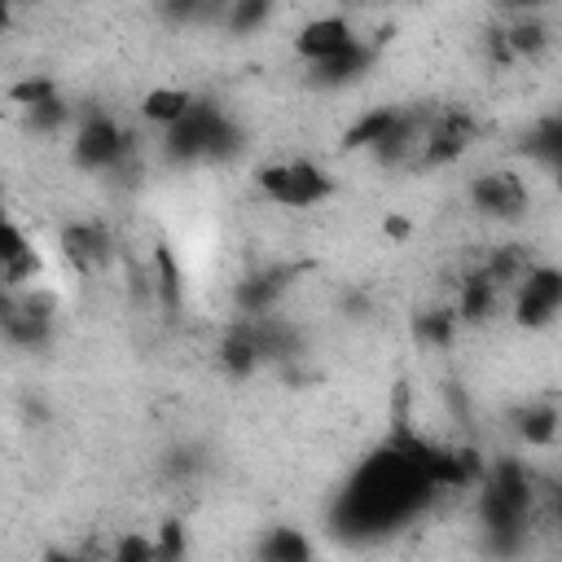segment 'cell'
Instances as JSON below:
<instances>
[{
	"instance_id": "6",
	"label": "cell",
	"mask_w": 562,
	"mask_h": 562,
	"mask_svg": "<svg viewBox=\"0 0 562 562\" xmlns=\"http://www.w3.org/2000/svg\"><path fill=\"white\" fill-rule=\"evenodd\" d=\"M509 312L522 329L553 325L562 312V272L553 263H531L509 290Z\"/></svg>"
},
{
	"instance_id": "2",
	"label": "cell",
	"mask_w": 562,
	"mask_h": 562,
	"mask_svg": "<svg viewBox=\"0 0 562 562\" xmlns=\"http://www.w3.org/2000/svg\"><path fill=\"white\" fill-rule=\"evenodd\" d=\"M531 505H536V487L531 474L518 461H496L492 470H483V492H479V514L483 527L492 536L496 549H518L531 522Z\"/></svg>"
},
{
	"instance_id": "5",
	"label": "cell",
	"mask_w": 562,
	"mask_h": 562,
	"mask_svg": "<svg viewBox=\"0 0 562 562\" xmlns=\"http://www.w3.org/2000/svg\"><path fill=\"white\" fill-rule=\"evenodd\" d=\"M70 154H75V167H83V171H119L132 158V136L110 114L92 110L75 123Z\"/></svg>"
},
{
	"instance_id": "25",
	"label": "cell",
	"mask_w": 562,
	"mask_h": 562,
	"mask_svg": "<svg viewBox=\"0 0 562 562\" xmlns=\"http://www.w3.org/2000/svg\"><path fill=\"white\" fill-rule=\"evenodd\" d=\"M110 562H154V540L145 531H123L110 549Z\"/></svg>"
},
{
	"instance_id": "10",
	"label": "cell",
	"mask_w": 562,
	"mask_h": 562,
	"mask_svg": "<svg viewBox=\"0 0 562 562\" xmlns=\"http://www.w3.org/2000/svg\"><path fill=\"white\" fill-rule=\"evenodd\" d=\"M61 255L79 268V272H97L110 263V233L92 220H79L70 228H61Z\"/></svg>"
},
{
	"instance_id": "26",
	"label": "cell",
	"mask_w": 562,
	"mask_h": 562,
	"mask_svg": "<svg viewBox=\"0 0 562 562\" xmlns=\"http://www.w3.org/2000/svg\"><path fill=\"white\" fill-rule=\"evenodd\" d=\"M9 97H13L22 110H35V105H44V101H53V97H57V83H53V79H44V75H40V79L31 75V79L13 83V88H9Z\"/></svg>"
},
{
	"instance_id": "13",
	"label": "cell",
	"mask_w": 562,
	"mask_h": 562,
	"mask_svg": "<svg viewBox=\"0 0 562 562\" xmlns=\"http://www.w3.org/2000/svg\"><path fill=\"white\" fill-rule=\"evenodd\" d=\"M501 299H505V290H501L483 268H474V272L461 277V285H457L452 316H457V325H479V321H487V316L496 312Z\"/></svg>"
},
{
	"instance_id": "12",
	"label": "cell",
	"mask_w": 562,
	"mask_h": 562,
	"mask_svg": "<svg viewBox=\"0 0 562 562\" xmlns=\"http://www.w3.org/2000/svg\"><path fill=\"white\" fill-rule=\"evenodd\" d=\"M373 57H378V48H373V44L351 40L342 53H334V57H325V61L307 66V70H312V83H321V88H347V83H356V79L373 66Z\"/></svg>"
},
{
	"instance_id": "3",
	"label": "cell",
	"mask_w": 562,
	"mask_h": 562,
	"mask_svg": "<svg viewBox=\"0 0 562 562\" xmlns=\"http://www.w3.org/2000/svg\"><path fill=\"white\" fill-rule=\"evenodd\" d=\"M162 149L176 162H224L241 149V132L215 101L193 97L189 114L162 132Z\"/></svg>"
},
{
	"instance_id": "28",
	"label": "cell",
	"mask_w": 562,
	"mask_h": 562,
	"mask_svg": "<svg viewBox=\"0 0 562 562\" xmlns=\"http://www.w3.org/2000/svg\"><path fill=\"white\" fill-rule=\"evenodd\" d=\"M9 26V4H0V31Z\"/></svg>"
},
{
	"instance_id": "7",
	"label": "cell",
	"mask_w": 562,
	"mask_h": 562,
	"mask_svg": "<svg viewBox=\"0 0 562 562\" xmlns=\"http://www.w3.org/2000/svg\"><path fill=\"white\" fill-rule=\"evenodd\" d=\"M474 136H479V123H474L465 110H443V114L426 119L413 167H426V171L448 167V162H457V158L474 145Z\"/></svg>"
},
{
	"instance_id": "27",
	"label": "cell",
	"mask_w": 562,
	"mask_h": 562,
	"mask_svg": "<svg viewBox=\"0 0 562 562\" xmlns=\"http://www.w3.org/2000/svg\"><path fill=\"white\" fill-rule=\"evenodd\" d=\"M44 562H79V558H75V553H48Z\"/></svg>"
},
{
	"instance_id": "9",
	"label": "cell",
	"mask_w": 562,
	"mask_h": 562,
	"mask_svg": "<svg viewBox=\"0 0 562 562\" xmlns=\"http://www.w3.org/2000/svg\"><path fill=\"white\" fill-rule=\"evenodd\" d=\"M351 40H360V35H356V26H351L342 13H316V18H307V22L299 26L294 53H299L307 66H316V61L342 53Z\"/></svg>"
},
{
	"instance_id": "21",
	"label": "cell",
	"mask_w": 562,
	"mask_h": 562,
	"mask_svg": "<svg viewBox=\"0 0 562 562\" xmlns=\"http://www.w3.org/2000/svg\"><path fill=\"white\" fill-rule=\"evenodd\" d=\"M154 268H158V299H162L167 312H176L180 307V263L171 259L167 246L154 250Z\"/></svg>"
},
{
	"instance_id": "8",
	"label": "cell",
	"mask_w": 562,
	"mask_h": 562,
	"mask_svg": "<svg viewBox=\"0 0 562 562\" xmlns=\"http://www.w3.org/2000/svg\"><path fill=\"white\" fill-rule=\"evenodd\" d=\"M470 202L492 220H518L527 211V184L514 171H483L470 180Z\"/></svg>"
},
{
	"instance_id": "17",
	"label": "cell",
	"mask_w": 562,
	"mask_h": 562,
	"mask_svg": "<svg viewBox=\"0 0 562 562\" xmlns=\"http://www.w3.org/2000/svg\"><path fill=\"white\" fill-rule=\"evenodd\" d=\"M518 435L536 448H549L558 439V404L553 400H531L518 408Z\"/></svg>"
},
{
	"instance_id": "14",
	"label": "cell",
	"mask_w": 562,
	"mask_h": 562,
	"mask_svg": "<svg viewBox=\"0 0 562 562\" xmlns=\"http://www.w3.org/2000/svg\"><path fill=\"white\" fill-rule=\"evenodd\" d=\"M255 562H312V540L299 527H268L259 536Z\"/></svg>"
},
{
	"instance_id": "16",
	"label": "cell",
	"mask_w": 562,
	"mask_h": 562,
	"mask_svg": "<svg viewBox=\"0 0 562 562\" xmlns=\"http://www.w3.org/2000/svg\"><path fill=\"white\" fill-rule=\"evenodd\" d=\"M395 114H400L395 105H373L369 114H360V119L342 132V145H347V149H369V154H373V149L382 145V136L391 132Z\"/></svg>"
},
{
	"instance_id": "1",
	"label": "cell",
	"mask_w": 562,
	"mask_h": 562,
	"mask_svg": "<svg viewBox=\"0 0 562 562\" xmlns=\"http://www.w3.org/2000/svg\"><path fill=\"white\" fill-rule=\"evenodd\" d=\"M435 496V487L422 479V470L395 452L391 443L373 457L360 461V470L351 474V483L338 492V527L347 536H386L395 527H404L426 501Z\"/></svg>"
},
{
	"instance_id": "20",
	"label": "cell",
	"mask_w": 562,
	"mask_h": 562,
	"mask_svg": "<svg viewBox=\"0 0 562 562\" xmlns=\"http://www.w3.org/2000/svg\"><path fill=\"white\" fill-rule=\"evenodd\" d=\"M149 540H154V562H184V553H189V531L180 518H167L158 527V536H149Z\"/></svg>"
},
{
	"instance_id": "4",
	"label": "cell",
	"mask_w": 562,
	"mask_h": 562,
	"mask_svg": "<svg viewBox=\"0 0 562 562\" xmlns=\"http://www.w3.org/2000/svg\"><path fill=\"white\" fill-rule=\"evenodd\" d=\"M259 193L277 206H290V211H307V206H321L329 193H334V176L316 162H303V158H290V162H268L259 167Z\"/></svg>"
},
{
	"instance_id": "22",
	"label": "cell",
	"mask_w": 562,
	"mask_h": 562,
	"mask_svg": "<svg viewBox=\"0 0 562 562\" xmlns=\"http://www.w3.org/2000/svg\"><path fill=\"white\" fill-rule=\"evenodd\" d=\"M272 18V4H263V0H237V4H228L224 9V26L233 31V35H250L259 22H268Z\"/></svg>"
},
{
	"instance_id": "11",
	"label": "cell",
	"mask_w": 562,
	"mask_h": 562,
	"mask_svg": "<svg viewBox=\"0 0 562 562\" xmlns=\"http://www.w3.org/2000/svg\"><path fill=\"white\" fill-rule=\"evenodd\" d=\"M290 277H294V268H263V272L246 277V281L237 285L241 321H250V316H272L277 303H281V294H285V285H290Z\"/></svg>"
},
{
	"instance_id": "24",
	"label": "cell",
	"mask_w": 562,
	"mask_h": 562,
	"mask_svg": "<svg viewBox=\"0 0 562 562\" xmlns=\"http://www.w3.org/2000/svg\"><path fill=\"white\" fill-rule=\"evenodd\" d=\"M452 334H457V316H452V307H448V312H426V316H417V338H422V342L448 347Z\"/></svg>"
},
{
	"instance_id": "23",
	"label": "cell",
	"mask_w": 562,
	"mask_h": 562,
	"mask_svg": "<svg viewBox=\"0 0 562 562\" xmlns=\"http://www.w3.org/2000/svg\"><path fill=\"white\" fill-rule=\"evenodd\" d=\"M527 154H531V158H540V162H549V167L562 158V123H558L553 114H549V119H544V123L531 132Z\"/></svg>"
},
{
	"instance_id": "18",
	"label": "cell",
	"mask_w": 562,
	"mask_h": 562,
	"mask_svg": "<svg viewBox=\"0 0 562 562\" xmlns=\"http://www.w3.org/2000/svg\"><path fill=\"white\" fill-rule=\"evenodd\" d=\"M220 360H224V369H228L233 378H246V373L259 364V351L250 347V338L241 334V325H233V334L224 338V347H220Z\"/></svg>"
},
{
	"instance_id": "19",
	"label": "cell",
	"mask_w": 562,
	"mask_h": 562,
	"mask_svg": "<svg viewBox=\"0 0 562 562\" xmlns=\"http://www.w3.org/2000/svg\"><path fill=\"white\" fill-rule=\"evenodd\" d=\"M31 250H35V246H31V241H26V233L9 220V211H4V189H0V272H4V268H13L18 259H26Z\"/></svg>"
},
{
	"instance_id": "15",
	"label": "cell",
	"mask_w": 562,
	"mask_h": 562,
	"mask_svg": "<svg viewBox=\"0 0 562 562\" xmlns=\"http://www.w3.org/2000/svg\"><path fill=\"white\" fill-rule=\"evenodd\" d=\"M189 105H193V92L189 88H149L145 92V101H140V114L154 123V127H171V123H180L184 114H189Z\"/></svg>"
}]
</instances>
